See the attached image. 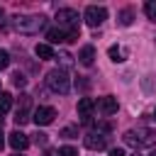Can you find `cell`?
Listing matches in <instances>:
<instances>
[{
    "instance_id": "obj_1",
    "label": "cell",
    "mask_w": 156,
    "mask_h": 156,
    "mask_svg": "<svg viewBox=\"0 0 156 156\" xmlns=\"http://www.w3.org/2000/svg\"><path fill=\"white\" fill-rule=\"evenodd\" d=\"M124 144L134 146V149H146L156 144V129L151 127H139V129H129L124 132Z\"/></svg>"
},
{
    "instance_id": "obj_2",
    "label": "cell",
    "mask_w": 156,
    "mask_h": 156,
    "mask_svg": "<svg viewBox=\"0 0 156 156\" xmlns=\"http://www.w3.org/2000/svg\"><path fill=\"white\" fill-rule=\"evenodd\" d=\"M12 24L20 34H37L39 29H44L46 17H41V15H20V17H15Z\"/></svg>"
},
{
    "instance_id": "obj_3",
    "label": "cell",
    "mask_w": 156,
    "mask_h": 156,
    "mask_svg": "<svg viewBox=\"0 0 156 156\" xmlns=\"http://www.w3.org/2000/svg\"><path fill=\"white\" fill-rule=\"evenodd\" d=\"M46 85H49L54 93L66 95V93L71 90V78H68V73H66L63 68H54V71H49V76H46Z\"/></svg>"
},
{
    "instance_id": "obj_4",
    "label": "cell",
    "mask_w": 156,
    "mask_h": 156,
    "mask_svg": "<svg viewBox=\"0 0 156 156\" xmlns=\"http://www.w3.org/2000/svg\"><path fill=\"white\" fill-rule=\"evenodd\" d=\"M83 20H85L90 27H100V24L107 20V10H105L102 5H88V7H85Z\"/></svg>"
},
{
    "instance_id": "obj_5",
    "label": "cell",
    "mask_w": 156,
    "mask_h": 156,
    "mask_svg": "<svg viewBox=\"0 0 156 156\" xmlns=\"http://www.w3.org/2000/svg\"><path fill=\"white\" fill-rule=\"evenodd\" d=\"M54 117H56V110H54V107H49V105L37 107V110H34V115H32V119H34V124H37V127H46V124H51V122H54Z\"/></svg>"
},
{
    "instance_id": "obj_6",
    "label": "cell",
    "mask_w": 156,
    "mask_h": 156,
    "mask_svg": "<svg viewBox=\"0 0 156 156\" xmlns=\"http://www.w3.org/2000/svg\"><path fill=\"white\" fill-rule=\"evenodd\" d=\"M78 20H80V17H78V12H76L73 7H61V10L56 12V22H58L61 27H68V29H71V27H78Z\"/></svg>"
},
{
    "instance_id": "obj_7",
    "label": "cell",
    "mask_w": 156,
    "mask_h": 156,
    "mask_svg": "<svg viewBox=\"0 0 156 156\" xmlns=\"http://www.w3.org/2000/svg\"><path fill=\"white\" fill-rule=\"evenodd\" d=\"M29 107H32V98L29 95H20V105H17V112H15V122L17 124H24L29 122Z\"/></svg>"
},
{
    "instance_id": "obj_8",
    "label": "cell",
    "mask_w": 156,
    "mask_h": 156,
    "mask_svg": "<svg viewBox=\"0 0 156 156\" xmlns=\"http://www.w3.org/2000/svg\"><path fill=\"white\" fill-rule=\"evenodd\" d=\"M7 144L20 154V151H24V149L29 146V139H27V134H24V132L15 129V132H10V134H7Z\"/></svg>"
},
{
    "instance_id": "obj_9",
    "label": "cell",
    "mask_w": 156,
    "mask_h": 156,
    "mask_svg": "<svg viewBox=\"0 0 156 156\" xmlns=\"http://www.w3.org/2000/svg\"><path fill=\"white\" fill-rule=\"evenodd\" d=\"M83 144H85L90 151H102V149L107 146V139H105V134H100V132H90V134H85Z\"/></svg>"
},
{
    "instance_id": "obj_10",
    "label": "cell",
    "mask_w": 156,
    "mask_h": 156,
    "mask_svg": "<svg viewBox=\"0 0 156 156\" xmlns=\"http://www.w3.org/2000/svg\"><path fill=\"white\" fill-rule=\"evenodd\" d=\"M95 107L105 115V117H110V115H115L117 112V98H112V95H105V98H98V102H95Z\"/></svg>"
},
{
    "instance_id": "obj_11",
    "label": "cell",
    "mask_w": 156,
    "mask_h": 156,
    "mask_svg": "<svg viewBox=\"0 0 156 156\" xmlns=\"http://www.w3.org/2000/svg\"><path fill=\"white\" fill-rule=\"evenodd\" d=\"M78 61H80L83 66H90V63L95 61V46H90V44H85V46L80 49V54H78Z\"/></svg>"
},
{
    "instance_id": "obj_12",
    "label": "cell",
    "mask_w": 156,
    "mask_h": 156,
    "mask_svg": "<svg viewBox=\"0 0 156 156\" xmlns=\"http://www.w3.org/2000/svg\"><path fill=\"white\" fill-rule=\"evenodd\" d=\"M46 39H49V46L51 44H61V41H66V32L61 27H54V29L46 32Z\"/></svg>"
},
{
    "instance_id": "obj_13",
    "label": "cell",
    "mask_w": 156,
    "mask_h": 156,
    "mask_svg": "<svg viewBox=\"0 0 156 156\" xmlns=\"http://www.w3.org/2000/svg\"><path fill=\"white\" fill-rule=\"evenodd\" d=\"M34 54H37L39 58H44V61H46V58H54V56H56V54H54V49H51L49 44H37V46H34Z\"/></svg>"
},
{
    "instance_id": "obj_14",
    "label": "cell",
    "mask_w": 156,
    "mask_h": 156,
    "mask_svg": "<svg viewBox=\"0 0 156 156\" xmlns=\"http://www.w3.org/2000/svg\"><path fill=\"white\" fill-rule=\"evenodd\" d=\"M107 54H110V58H112L115 63H122V61L127 58V51H124L122 46H117V44H115V46H110V49H107Z\"/></svg>"
},
{
    "instance_id": "obj_15",
    "label": "cell",
    "mask_w": 156,
    "mask_h": 156,
    "mask_svg": "<svg viewBox=\"0 0 156 156\" xmlns=\"http://www.w3.org/2000/svg\"><path fill=\"white\" fill-rule=\"evenodd\" d=\"M93 107H95V100H90V98H80V100H78V112H80L83 117H88V115L93 112Z\"/></svg>"
},
{
    "instance_id": "obj_16",
    "label": "cell",
    "mask_w": 156,
    "mask_h": 156,
    "mask_svg": "<svg viewBox=\"0 0 156 156\" xmlns=\"http://www.w3.org/2000/svg\"><path fill=\"white\" fill-rule=\"evenodd\" d=\"M132 20H134V10H132V7L119 10V24H122V27H129V24H132Z\"/></svg>"
},
{
    "instance_id": "obj_17",
    "label": "cell",
    "mask_w": 156,
    "mask_h": 156,
    "mask_svg": "<svg viewBox=\"0 0 156 156\" xmlns=\"http://www.w3.org/2000/svg\"><path fill=\"white\" fill-rule=\"evenodd\" d=\"M10 107H12V95L10 93H0V115L10 112Z\"/></svg>"
},
{
    "instance_id": "obj_18",
    "label": "cell",
    "mask_w": 156,
    "mask_h": 156,
    "mask_svg": "<svg viewBox=\"0 0 156 156\" xmlns=\"http://www.w3.org/2000/svg\"><path fill=\"white\" fill-rule=\"evenodd\" d=\"M144 12H146V17L151 22H156V0H146L144 2Z\"/></svg>"
},
{
    "instance_id": "obj_19",
    "label": "cell",
    "mask_w": 156,
    "mask_h": 156,
    "mask_svg": "<svg viewBox=\"0 0 156 156\" xmlns=\"http://www.w3.org/2000/svg\"><path fill=\"white\" fill-rule=\"evenodd\" d=\"M61 136H63V139H73V136H78V127H73V124L63 127V129H61Z\"/></svg>"
},
{
    "instance_id": "obj_20",
    "label": "cell",
    "mask_w": 156,
    "mask_h": 156,
    "mask_svg": "<svg viewBox=\"0 0 156 156\" xmlns=\"http://www.w3.org/2000/svg\"><path fill=\"white\" fill-rule=\"evenodd\" d=\"M63 32H66V41H78V37H80L78 27H71V29H63Z\"/></svg>"
},
{
    "instance_id": "obj_21",
    "label": "cell",
    "mask_w": 156,
    "mask_h": 156,
    "mask_svg": "<svg viewBox=\"0 0 156 156\" xmlns=\"http://www.w3.org/2000/svg\"><path fill=\"white\" fill-rule=\"evenodd\" d=\"M56 58H58V61H61V66H66V68H68V66L73 63V56H71L68 51H61V54H58Z\"/></svg>"
},
{
    "instance_id": "obj_22",
    "label": "cell",
    "mask_w": 156,
    "mask_h": 156,
    "mask_svg": "<svg viewBox=\"0 0 156 156\" xmlns=\"http://www.w3.org/2000/svg\"><path fill=\"white\" fill-rule=\"evenodd\" d=\"M58 156H78V149L66 144V146H61V149H58Z\"/></svg>"
},
{
    "instance_id": "obj_23",
    "label": "cell",
    "mask_w": 156,
    "mask_h": 156,
    "mask_svg": "<svg viewBox=\"0 0 156 156\" xmlns=\"http://www.w3.org/2000/svg\"><path fill=\"white\" fill-rule=\"evenodd\" d=\"M7 66H10V54H7L5 49H0V71L7 68Z\"/></svg>"
},
{
    "instance_id": "obj_24",
    "label": "cell",
    "mask_w": 156,
    "mask_h": 156,
    "mask_svg": "<svg viewBox=\"0 0 156 156\" xmlns=\"http://www.w3.org/2000/svg\"><path fill=\"white\" fill-rule=\"evenodd\" d=\"M12 83H15L17 88H24V85H27V78H24L22 73H15V76H12Z\"/></svg>"
},
{
    "instance_id": "obj_25",
    "label": "cell",
    "mask_w": 156,
    "mask_h": 156,
    "mask_svg": "<svg viewBox=\"0 0 156 156\" xmlns=\"http://www.w3.org/2000/svg\"><path fill=\"white\" fill-rule=\"evenodd\" d=\"M34 141L44 146V144H46V134H41V132H39V134H34Z\"/></svg>"
},
{
    "instance_id": "obj_26",
    "label": "cell",
    "mask_w": 156,
    "mask_h": 156,
    "mask_svg": "<svg viewBox=\"0 0 156 156\" xmlns=\"http://www.w3.org/2000/svg\"><path fill=\"white\" fill-rule=\"evenodd\" d=\"M110 156H124V151H122V149H112V151H110Z\"/></svg>"
},
{
    "instance_id": "obj_27",
    "label": "cell",
    "mask_w": 156,
    "mask_h": 156,
    "mask_svg": "<svg viewBox=\"0 0 156 156\" xmlns=\"http://www.w3.org/2000/svg\"><path fill=\"white\" fill-rule=\"evenodd\" d=\"M0 149H2V127H0Z\"/></svg>"
},
{
    "instance_id": "obj_28",
    "label": "cell",
    "mask_w": 156,
    "mask_h": 156,
    "mask_svg": "<svg viewBox=\"0 0 156 156\" xmlns=\"http://www.w3.org/2000/svg\"><path fill=\"white\" fill-rule=\"evenodd\" d=\"M0 27H2V10H0Z\"/></svg>"
},
{
    "instance_id": "obj_29",
    "label": "cell",
    "mask_w": 156,
    "mask_h": 156,
    "mask_svg": "<svg viewBox=\"0 0 156 156\" xmlns=\"http://www.w3.org/2000/svg\"><path fill=\"white\" fill-rule=\"evenodd\" d=\"M149 156H156V151H151V154H149Z\"/></svg>"
},
{
    "instance_id": "obj_30",
    "label": "cell",
    "mask_w": 156,
    "mask_h": 156,
    "mask_svg": "<svg viewBox=\"0 0 156 156\" xmlns=\"http://www.w3.org/2000/svg\"><path fill=\"white\" fill-rule=\"evenodd\" d=\"M15 156H22V154H15Z\"/></svg>"
},
{
    "instance_id": "obj_31",
    "label": "cell",
    "mask_w": 156,
    "mask_h": 156,
    "mask_svg": "<svg viewBox=\"0 0 156 156\" xmlns=\"http://www.w3.org/2000/svg\"><path fill=\"white\" fill-rule=\"evenodd\" d=\"M154 119H156V112H154Z\"/></svg>"
}]
</instances>
